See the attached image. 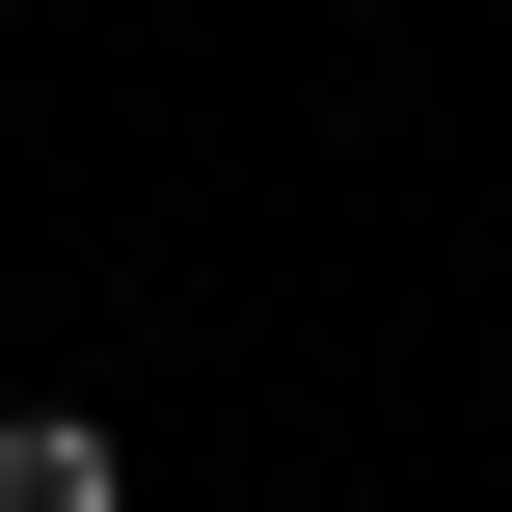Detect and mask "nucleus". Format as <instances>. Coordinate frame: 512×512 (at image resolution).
<instances>
[{"label":"nucleus","mask_w":512,"mask_h":512,"mask_svg":"<svg viewBox=\"0 0 512 512\" xmlns=\"http://www.w3.org/2000/svg\"><path fill=\"white\" fill-rule=\"evenodd\" d=\"M0 512H108V432L81 405H0Z\"/></svg>","instance_id":"nucleus-1"}]
</instances>
